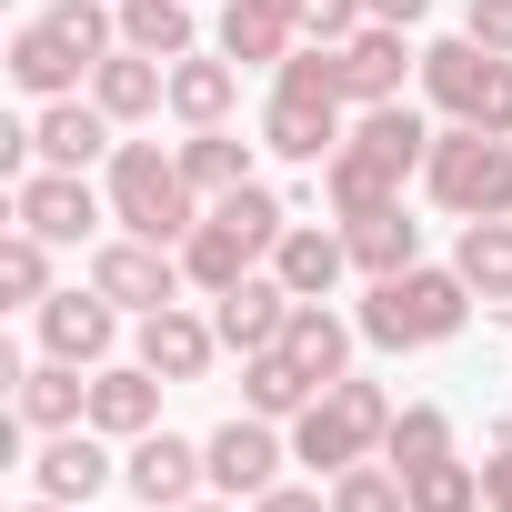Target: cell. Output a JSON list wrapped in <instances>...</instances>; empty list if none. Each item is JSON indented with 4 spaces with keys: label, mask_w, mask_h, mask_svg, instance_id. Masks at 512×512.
<instances>
[{
    "label": "cell",
    "mask_w": 512,
    "mask_h": 512,
    "mask_svg": "<svg viewBox=\"0 0 512 512\" xmlns=\"http://www.w3.org/2000/svg\"><path fill=\"white\" fill-rule=\"evenodd\" d=\"M282 231H292V201H282L272 181H241V191H221V201L191 221V241H181V272H191V292L211 302V292H231L241 272H262L272 251H282Z\"/></svg>",
    "instance_id": "obj_1"
},
{
    "label": "cell",
    "mask_w": 512,
    "mask_h": 512,
    "mask_svg": "<svg viewBox=\"0 0 512 512\" xmlns=\"http://www.w3.org/2000/svg\"><path fill=\"white\" fill-rule=\"evenodd\" d=\"M352 322H362L372 352H442V342L472 322V282H462L452 262H412V272H392V282H362Z\"/></svg>",
    "instance_id": "obj_2"
},
{
    "label": "cell",
    "mask_w": 512,
    "mask_h": 512,
    "mask_svg": "<svg viewBox=\"0 0 512 512\" xmlns=\"http://www.w3.org/2000/svg\"><path fill=\"white\" fill-rule=\"evenodd\" d=\"M101 191H111V231H141V241H161V251H181L191 221L211 211V201L191 191L181 151H161V141H121V151L101 161Z\"/></svg>",
    "instance_id": "obj_3"
},
{
    "label": "cell",
    "mask_w": 512,
    "mask_h": 512,
    "mask_svg": "<svg viewBox=\"0 0 512 512\" xmlns=\"http://www.w3.org/2000/svg\"><path fill=\"white\" fill-rule=\"evenodd\" d=\"M392 392L372 382V372H342L332 392H312V412L292 422V462L312 472V482H332V472H352V462H372L382 442H392Z\"/></svg>",
    "instance_id": "obj_4"
},
{
    "label": "cell",
    "mask_w": 512,
    "mask_h": 512,
    "mask_svg": "<svg viewBox=\"0 0 512 512\" xmlns=\"http://www.w3.org/2000/svg\"><path fill=\"white\" fill-rule=\"evenodd\" d=\"M422 191H432L442 221H502L512 211V131L442 121L432 131V161H422Z\"/></svg>",
    "instance_id": "obj_5"
},
{
    "label": "cell",
    "mask_w": 512,
    "mask_h": 512,
    "mask_svg": "<svg viewBox=\"0 0 512 512\" xmlns=\"http://www.w3.org/2000/svg\"><path fill=\"white\" fill-rule=\"evenodd\" d=\"M422 101L442 121H472V131H512V61L482 51L472 31L452 41H422Z\"/></svg>",
    "instance_id": "obj_6"
},
{
    "label": "cell",
    "mask_w": 512,
    "mask_h": 512,
    "mask_svg": "<svg viewBox=\"0 0 512 512\" xmlns=\"http://www.w3.org/2000/svg\"><path fill=\"white\" fill-rule=\"evenodd\" d=\"M101 302H121L131 322L141 312H171L181 292H191V272H181V251H161V241H141V231H111V241H91V272H81Z\"/></svg>",
    "instance_id": "obj_7"
},
{
    "label": "cell",
    "mask_w": 512,
    "mask_h": 512,
    "mask_svg": "<svg viewBox=\"0 0 512 512\" xmlns=\"http://www.w3.org/2000/svg\"><path fill=\"white\" fill-rule=\"evenodd\" d=\"M342 141H352V101H342V91L272 81V101H262V151H272V161H302V171H322Z\"/></svg>",
    "instance_id": "obj_8"
},
{
    "label": "cell",
    "mask_w": 512,
    "mask_h": 512,
    "mask_svg": "<svg viewBox=\"0 0 512 512\" xmlns=\"http://www.w3.org/2000/svg\"><path fill=\"white\" fill-rule=\"evenodd\" d=\"M11 221L21 231H41L51 251H81V241H101V221H111V191H91V171H31V181H11Z\"/></svg>",
    "instance_id": "obj_9"
},
{
    "label": "cell",
    "mask_w": 512,
    "mask_h": 512,
    "mask_svg": "<svg viewBox=\"0 0 512 512\" xmlns=\"http://www.w3.org/2000/svg\"><path fill=\"white\" fill-rule=\"evenodd\" d=\"M211 492L221 502H262L272 482H282V462H292V422H262V412H231L211 442Z\"/></svg>",
    "instance_id": "obj_10"
},
{
    "label": "cell",
    "mask_w": 512,
    "mask_h": 512,
    "mask_svg": "<svg viewBox=\"0 0 512 512\" xmlns=\"http://www.w3.org/2000/svg\"><path fill=\"white\" fill-rule=\"evenodd\" d=\"M111 482H121V452H111V432H91V422H71V432H41V452H31V492H51V502L91 512Z\"/></svg>",
    "instance_id": "obj_11"
},
{
    "label": "cell",
    "mask_w": 512,
    "mask_h": 512,
    "mask_svg": "<svg viewBox=\"0 0 512 512\" xmlns=\"http://www.w3.org/2000/svg\"><path fill=\"white\" fill-rule=\"evenodd\" d=\"M121 482L151 502V512H181V502H201L211 492V452L191 442V432H141V442H121Z\"/></svg>",
    "instance_id": "obj_12"
},
{
    "label": "cell",
    "mask_w": 512,
    "mask_h": 512,
    "mask_svg": "<svg viewBox=\"0 0 512 512\" xmlns=\"http://www.w3.org/2000/svg\"><path fill=\"white\" fill-rule=\"evenodd\" d=\"M31 322H41V352H51V362H81V372H101V362L121 352V322H131V312H121V302H101L91 282H71V292H51Z\"/></svg>",
    "instance_id": "obj_13"
},
{
    "label": "cell",
    "mask_w": 512,
    "mask_h": 512,
    "mask_svg": "<svg viewBox=\"0 0 512 512\" xmlns=\"http://www.w3.org/2000/svg\"><path fill=\"white\" fill-rule=\"evenodd\" d=\"M131 362H151V372L181 392V382H201V372L221 362V332H211V312L171 302V312H141V322H131Z\"/></svg>",
    "instance_id": "obj_14"
},
{
    "label": "cell",
    "mask_w": 512,
    "mask_h": 512,
    "mask_svg": "<svg viewBox=\"0 0 512 512\" xmlns=\"http://www.w3.org/2000/svg\"><path fill=\"white\" fill-rule=\"evenodd\" d=\"M282 322H292V282L262 262V272H241L231 292H211V332H221V352H272L282 342Z\"/></svg>",
    "instance_id": "obj_15"
},
{
    "label": "cell",
    "mask_w": 512,
    "mask_h": 512,
    "mask_svg": "<svg viewBox=\"0 0 512 512\" xmlns=\"http://www.w3.org/2000/svg\"><path fill=\"white\" fill-rule=\"evenodd\" d=\"M402 81H422V41L392 31V21H362V31L342 41V91H352V111L402 101Z\"/></svg>",
    "instance_id": "obj_16"
},
{
    "label": "cell",
    "mask_w": 512,
    "mask_h": 512,
    "mask_svg": "<svg viewBox=\"0 0 512 512\" xmlns=\"http://www.w3.org/2000/svg\"><path fill=\"white\" fill-rule=\"evenodd\" d=\"M31 141H41L51 171H91V161L121 151V121H111L91 91H71V101H41V111H31Z\"/></svg>",
    "instance_id": "obj_17"
},
{
    "label": "cell",
    "mask_w": 512,
    "mask_h": 512,
    "mask_svg": "<svg viewBox=\"0 0 512 512\" xmlns=\"http://www.w3.org/2000/svg\"><path fill=\"white\" fill-rule=\"evenodd\" d=\"M211 51L241 61V71H282L302 51V21L272 11V0H221V21H211Z\"/></svg>",
    "instance_id": "obj_18"
},
{
    "label": "cell",
    "mask_w": 512,
    "mask_h": 512,
    "mask_svg": "<svg viewBox=\"0 0 512 512\" xmlns=\"http://www.w3.org/2000/svg\"><path fill=\"white\" fill-rule=\"evenodd\" d=\"M0 71H11V91H31V101H71V91H91V61H81L51 21H21L11 51H0Z\"/></svg>",
    "instance_id": "obj_19"
},
{
    "label": "cell",
    "mask_w": 512,
    "mask_h": 512,
    "mask_svg": "<svg viewBox=\"0 0 512 512\" xmlns=\"http://www.w3.org/2000/svg\"><path fill=\"white\" fill-rule=\"evenodd\" d=\"M432 111H412V101H372V111H352V151L362 161H382L392 181H422V161H432Z\"/></svg>",
    "instance_id": "obj_20"
},
{
    "label": "cell",
    "mask_w": 512,
    "mask_h": 512,
    "mask_svg": "<svg viewBox=\"0 0 512 512\" xmlns=\"http://www.w3.org/2000/svg\"><path fill=\"white\" fill-rule=\"evenodd\" d=\"M11 422L21 432H71V422H91V372L81 362H21V382H11Z\"/></svg>",
    "instance_id": "obj_21"
},
{
    "label": "cell",
    "mask_w": 512,
    "mask_h": 512,
    "mask_svg": "<svg viewBox=\"0 0 512 512\" xmlns=\"http://www.w3.org/2000/svg\"><path fill=\"white\" fill-rule=\"evenodd\" d=\"M161 372L151 362H101L91 372V432H111V442H141V432H161Z\"/></svg>",
    "instance_id": "obj_22"
},
{
    "label": "cell",
    "mask_w": 512,
    "mask_h": 512,
    "mask_svg": "<svg viewBox=\"0 0 512 512\" xmlns=\"http://www.w3.org/2000/svg\"><path fill=\"white\" fill-rule=\"evenodd\" d=\"M272 272L292 282V302H332V292H342V272H352L342 221H292V231H282V251H272Z\"/></svg>",
    "instance_id": "obj_23"
},
{
    "label": "cell",
    "mask_w": 512,
    "mask_h": 512,
    "mask_svg": "<svg viewBox=\"0 0 512 512\" xmlns=\"http://www.w3.org/2000/svg\"><path fill=\"white\" fill-rule=\"evenodd\" d=\"M91 101H101L121 131H141V121L171 111V61H151V51H111V61L91 71Z\"/></svg>",
    "instance_id": "obj_24"
},
{
    "label": "cell",
    "mask_w": 512,
    "mask_h": 512,
    "mask_svg": "<svg viewBox=\"0 0 512 512\" xmlns=\"http://www.w3.org/2000/svg\"><path fill=\"white\" fill-rule=\"evenodd\" d=\"M282 352L332 392L342 372H352V352H362V322L352 312H332V302H292V322H282Z\"/></svg>",
    "instance_id": "obj_25"
},
{
    "label": "cell",
    "mask_w": 512,
    "mask_h": 512,
    "mask_svg": "<svg viewBox=\"0 0 512 512\" xmlns=\"http://www.w3.org/2000/svg\"><path fill=\"white\" fill-rule=\"evenodd\" d=\"M231 111H241V61H221V51L171 61V121H181V131H211V121H231Z\"/></svg>",
    "instance_id": "obj_26"
},
{
    "label": "cell",
    "mask_w": 512,
    "mask_h": 512,
    "mask_svg": "<svg viewBox=\"0 0 512 512\" xmlns=\"http://www.w3.org/2000/svg\"><path fill=\"white\" fill-rule=\"evenodd\" d=\"M342 241H352V272H362V282H392V272H412V262H422V221H412L402 201H382V211L342 221Z\"/></svg>",
    "instance_id": "obj_27"
},
{
    "label": "cell",
    "mask_w": 512,
    "mask_h": 512,
    "mask_svg": "<svg viewBox=\"0 0 512 512\" xmlns=\"http://www.w3.org/2000/svg\"><path fill=\"white\" fill-rule=\"evenodd\" d=\"M121 51L191 61L201 51V0H121Z\"/></svg>",
    "instance_id": "obj_28"
},
{
    "label": "cell",
    "mask_w": 512,
    "mask_h": 512,
    "mask_svg": "<svg viewBox=\"0 0 512 512\" xmlns=\"http://www.w3.org/2000/svg\"><path fill=\"white\" fill-rule=\"evenodd\" d=\"M312 392H322V382H312L282 342L241 362V412H262V422H302V412H312Z\"/></svg>",
    "instance_id": "obj_29"
},
{
    "label": "cell",
    "mask_w": 512,
    "mask_h": 512,
    "mask_svg": "<svg viewBox=\"0 0 512 512\" xmlns=\"http://www.w3.org/2000/svg\"><path fill=\"white\" fill-rule=\"evenodd\" d=\"M452 272L472 282V302H502V312H512V211L452 231Z\"/></svg>",
    "instance_id": "obj_30"
},
{
    "label": "cell",
    "mask_w": 512,
    "mask_h": 512,
    "mask_svg": "<svg viewBox=\"0 0 512 512\" xmlns=\"http://www.w3.org/2000/svg\"><path fill=\"white\" fill-rule=\"evenodd\" d=\"M171 151H181L191 191H201V201H221V191H241V181H251V151H262V141H241L231 121H211V131H181Z\"/></svg>",
    "instance_id": "obj_31"
},
{
    "label": "cell",
    "mask_w": 512,
    "mask_h": 512,
    "mask_svg": "<svg viewBox=\"0 0 512 512\" xmlns=\"http://www.w3.org/2000/svg\"><path fill=\"white\" fill-rule=\"evenodd\" d=\"M322 201H332V221H362V211H382V201H402V181L382 171V161H362L352 141L322 161Z\"/></svg>",
    "instance_id": "obj_32"
},
{
    "label": "cell",
    "mask_w": 512,
    "mask_h": 512,
    "mask_svg": "<svg viewBox=\"0 0 512 512\" xmlns=\"http://www.w3.org/2000/svg\"><path fill=\"white\" fill-rule=\"evenodd\" d=\"M462 442H452V412L442 402H402L392 412V442H382V462L392 472H422V462H452Z\"/></svg>",
    "instance_id": "obj_33"
},
{
    "label": "cell",
    "mask_w": 512,
    "mask_h": 512,
    "mask_svg": "<svg viewBox=\"0 0 512 512\" xmlns=\"http://www.w3.org/2000/svg\"><path fill=\"white\" fill-rule=\"evenodd\" d=\"M0 302H11V312H41L51 302V241L21 231V221H11V241H0Z\"/></svg>",
    "instance_id": "obj_34"
},
{
    "label": "cell",
    "mask_w": 512,
    "mask_h": 512,
    "mask_svg": "<svg viewBox=\"0 0 512 512\" xmlns=\"http://www.w3.org/2000/svg\"><path fill=\"white\" fill-rule=\"evenodd\" d=\"M402 492H412V512H492L482 502V462H422V472H402Z\"/></svg>",
    "instance_id": "obj_35"
},
{
    "label": "cell",
    "mask_w": 512,
    "mask_h": 512,
    "mask_svg": "<svg viewBox=\"0 0 512 512\" xmlns=\"http://www.w3.org/2000/svg\"><path fill=\"white\" fill-rule=\"evenodd\" d=\"M332 512H412V492H402V472L372 452V462H352V472H332Z\"/></svg>",
    "instance_id": "obj_36"
},
{
    "label": "cell",
    "mask_w": 512,
    "mask_h": 512,
    "mask_svg": "<svg viewBox=\"0 0 512 512\" xmlns=\"http://www.w3.org/2000/svg\"><path fill=\"white\" fill-rule=\"evenodd\" d=\"M362 21H372V0H302V41H322V51H342Z\"/></svg>",
    "instance_id": "obj_37"
},
{
    "label": "cell",
    "mask_w": 512,
    "mask_h": 512,
    "mask_svg": "<svg viewBox=\"0 0 512 512\" xmlns=\"http://www.w3.org/2000/svg\"><path fill=\"white\" fill-rule=\"evenodd\" d=\"M462 31H472L482 51H502V61H512V0H462Z\"/></svg>",
    "instance_id": "obj_38"
},
{
    "label": "cell",
    "mask_w": 512,
    "mask_h": 512,
    "mask_svg": "<svg viewBox=\"0 0 512 512\" xmlns=\"http://www.w3.org/2000/svg\"><path fill=\"white\" fill-rule=\"evenodd\" d=\"M251 512H332V482H272Z\"/></svg>",
    "instance_id": "obj_39"
},
{
    "label": "cell",
    "mask_w": 512,
    "mask_h": 512,
    "mask_svg": "<svg viewBox=\"0 0 512 512\" xmlns=\"http://www.w3.org/2000/svg\"><path fill=\"white\" fill-rule=\"evenodd\" d=\"M372 21H392V31H422V21H432V0H372Z\"/></svg>",
    "instance_id": "obj_40"
},
{
    "label": "cell",
    "mask_w": 512,
    "mask_h": 512,
    "mask_svg": "<svg viewBox=\"0 0 512 512\" xmlns=\"http://www.w3.org/2000/svg\"><path fill=\"white\" fill-rule=\"evenodd\" d=\"M181 512H251V502H221V492H201V502H181Z\"/></svg>",
    "instance_id": "obj_41"
},
{
    "label": "cell",
    "mask_w": 512,
    "mask_h": 512,
    "mask_svg": "<svg viewBox=\"0 0 512 512\" xmlns=\"http://www.w3.org/2000/svg\"><path fill=\"white\" fill-rule=\"evenodd\" d=\"M11 512H71V502H51V492H31V502H11Z\"/></svg>",
    "instance_id": "obj_42"
},
{
    "label": "cell",
    "mask_w": 512,
    "mask_h": 512,
    "mask_svg": "<svg viewBox=\"0 0 512 512\" xmlns=\"http://www.w3.org/2000/svg\"><path fill=\"white\" fill-rule=\"evenodd\" d=\"M492 512H512V492H502V502H492Z\"/></svg>",
    "instance_id": "obj_43"
},
{
    "label": "cell",
    "mask_w": 512,
    "mask_h": 512,
    "mask_svg": "<svg viewBox=\"0 0 512 512\" xmlns=\"http://www.w3.org/2000/svg\"><path fill=\"white\" fill-rule=\"evenodd\" d=\"M502 322H512V312H502Z\"/></svg>",
    "instance_id": "obj_44"
}]
</instances>
